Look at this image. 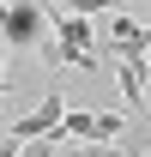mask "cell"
I'll list each match as a JSON object with an SVG mask.
<instances>
[{
    "label": "cell",
    "instance_id": "1",
    "mask_svg": "<svg viewBox=\"0 0 151 157\" xmlns=\"http://www.w3.org/2000/svg\"><path fill=\"white\" fill-rule=\"evenodd\" d=\"M48 30H55V48H48L55 67L97 73V24H91L85 6H48Z\"/></svg>",
    "mask_w": 151,
    "mask_h": 157
},
{
    "label": "cell",
    "instance_id": "2",
    "mask_svg": "<svg viewBox=\"0 0 151 157\" xmlns=\"http://www.w3.org/2000/svg\"><path fill=\"white\" fill-rule=\"evenodd\" d=\"M42 36H48V6H37V0L0 6V42L6 48H37Z\"/></svg>",
    "mask_w": 151,
    "mask_h": 157
},
{
    "label": "cell",
    "instance_id": "3",
    "mask_svg": "<svg viewBox=\"0 0 151 157\" xmlns=\"http://www.w3.org/2000/svg\"><path fill=\"white\" fill-rule=\"evenodd\" d=\"M60 121H67V97L48 85V97H42L30 115H18L12 127H6V145H18V151H24L30 139H55V133H60Z\"/></svg>",
    "mask_w": 151,
    "mask_h": 157
},
{
    "label": "cell",
    "instance_id": "4",
    "mask_svg": "<svg viewBox=\"0 0 151 157\" xmlns=\"http://www.w3.org/2000/svg\"><path fill=\"white\" fill-rule=\"evenodd\" d=\"M109 55H115V60L145 55V24L133 18V12H115V24H109Z\"/></svg>",
    "mask_w": 151,
    "mask_h": 157
},
{
    "label": "cell",
    "instance_id": "5",
    "mask_svg": "<svg viewBox=\"0 0 151 157\" xmlns=\"http://www.w3.org/2000/svg\"><path fill=\"white\" fill-rule=\"evenodd\" d=\"M121 127H127V115H121V109H97V115H91V145H115V139H121Z\"/></svg>",
    "mask_w": 151,
    "mask_h": 157
},
{
    "label": "cell",
    "instance_id": "6",
    "mask_svg": "<svg viewBox=\"0 0 151 157\" xmlns=\"http://www.w3.org/2000/svg\"><path fill=\"white\" fill-rule=\"evenodd\" d=\"M67 157H127V151H115V145H79V151H67Z\"/></svg>",
    "mask_w": 151,
    "mask_h": 157
},
{
    "label": "cell",
    "instance_id": "7",
    "mask_svg": "<svg viewBox=\"0 0 151 157\" xmlns=\"http://www.w3.org/2000/svg\"><path fill=\"white\" fill-rule=\"evenodd\" d=\"M6 91H12V85H6V78H0V97H6Z\"/></svg>",
    "mask_w": 151,
    "mask_h": 157
},
{
    "label": "cell",
    "instance_id": "8",
    "mask_svg": "<svg viewBox=\"0 0 151 157\" xmlns=\"http://www.w3.org/2000/svg\"><path fill=\"white\" fill-rule=\"evenodd\" d=\"M127 157H145V151H127Z\"/></svg>",
    "mask_w": 151,
    "mask_h": 157
}]
</instances>
